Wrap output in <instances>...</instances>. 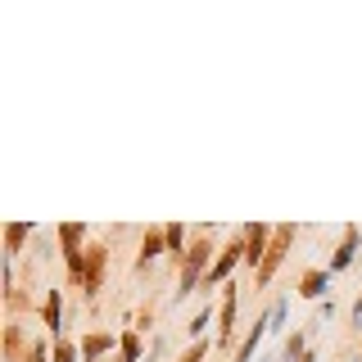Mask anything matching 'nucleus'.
I'll return each mask as SVG.
<instances>
[{"label":"nucleus","mask_w":362,"mask_h":362,"mask_svg":"<svg viewBox=\"0 0 362 362\" xmlns=\"http://www.w3.org/2000/svg\"><path fill=\"white\" fill-rule=\"evenodd\" d=\"M326 281H330V267H313V272H308L304 281H299V295H304V299H321Z\"/></svg>","instance_id":"3"},{"label":"nucleus","mask_w":362,"mask_h":362,"mask_svg":"<svg viewBox=\"0 0 362 362\" xmlns=\"http://www.w3.org/2000/svg\"><path fill=\"white\" fill-rule=\"evenodd\" d=\"M141 358V340L136 335H122V362H136Z\"/></svg>","instance_id":"11"},{"label":"nucleus","mask_w":362,"mask_h":362,"mask_svg":"<svg viewBox=\"0 0 362 362\" xmlns=\"http://www.w3.org/2000/svg\"><path fill=\"white\" fill-rule=\"evenodd\" d=\"M27 236H32V227H10V249H19Z\"/></svg>","instance_id":"14"},{"label":"nucleus","mask_w":362,"mask_h":362,"mask_svg":"<svg viewBox=\"0 0 362 362\" xmlns=\"http://www.w3.org/2000/svg\"><path fill=\"white\" fill-rule=\"evenodd\" d=\"M45 326H50V330H59V295H50V299H45Z\"/></svg>","instance_id":"12"},{"label":"nucleus","mask_w":362,"mask_h":362,"mask_svg":"<svg viewBox=\"0 0 362 362\" xmlns=\"http://www.w3.org/2000/svg\"><path fill=\"white\" fill-rule=\"evenodd\" d=\"M55 358H59V362H77V358H82V349H77V344H68V340H59Z\"/></svg>","instance_id":"13"},{"label":"nucleus","mask_w":362,"mask_h":362,"mask_svg":"<svg viewBox=\"0 0 362 362\" xmlns=\"http://www.w3.org/2000/svg\"><path fill=\"white\" fill-rule=\"evenodd\" d=\"M240 258H245V249H227V253L218 258V267L209 272V281H213V286H218V281H227V272H231L236 263H240Z\"/></svg>","instance_id":"5"},{"label":"nucleus","mask_w":362,"mask_h":362,"mask_svg":"<svg viewBox=\"0 0 362 362\" xmlns=\"http://www.w3.org/2000/svg\"><path fill=\"white\" fill-rule=\"evenodd\" d=\"M204 263H209V249H204V245H195V249L186 253V272H181V290H177V299H186L190 290H195V281H199V272H204Z\"/></svg>","instance_id":"1"},{"label":"nucleus","mask_w":362,"mask_h":362,"mask_svg":"<svg viewBox=\"0 0 362 362\" xmlns=\"http://www.w3.org/2000/svg\"><path fill=\"white\" fill-rule=\"evenodd\" d=\"M100 267H104V249H91V272H87V281H82L87 290L100 286Z\"/></svg>","instance_id":"8"},{"label":"nucleus","mask_w":362,"mask_h":362,"mask_svg":"<svg viewBox=\"0 0 362 362\" xmlns=\"http://www.w3.org/2000/svg\"><path fill=\"white\" fill-rule=\"evenodd\" d=\"M231 321H236V290H227L222 299V335H231Z\"/></svg>","instance_id":"10"},{"label":"nucleus","mask_w":362,"mask_h":362,"mask_svg":"<svg viewBox=\"0 0 362 362\" xmlns=\"http://www.w3.org/2000/svg\"><path fill=\"white\" fill-rule=\"evenodd\" d=\"M109 349H113L109 335H91V340H82V358H87V362H95L100 353H109Z\"/></svg>","instance_id":"6"},{"label":"nucleus","mask_w":362,"mask_h":362,"mask_svg":"<svg viewBox=\"0 0 362 362\" xmlns=\"http://www.w3.org/2000/svg\"><path fill=\"white\" fill-rule=\"evenodd\" d=\"M353 326L362 330V299H358V304H353Z\"/></svg>","instance_id":"18"},{"label":"nucleus","mask_w":362,"mask_h":362,"mask_svg":"<svg viewBox=\"0 0 362 362\" xmlns=\"http://www.w3.org/2000/svg\"><path fill=\"white\" fill-rule=\"evenodd\" d=\"M263 240H267V227H249L245 231V263H267L263 258Z\"/></svg>","instance_id":"4"},{"label":"nucleus","mask_w":362,"mask_h":362,"mask_svg":"<svg viewBox=\"0 0 362 362\" xmlns=\"http://www.w3.org/2000/svg\"><path fill=\"white\" fill-rule=\"evenodd\" d=\"M353 258H358V231L349 227V231H344V245L335 249V258H330V272H344Z\"/></svg>","instance_id":"2"},{"label":"nucleus","mask_w":362,"mask_h":362,"mask_svg":"<svg viewBox=\"0 0 362 362\" xmlns=\"http://www.w3.org/2000/svg\"><path fill=\"white\" fill-rule=\"evenodd\" d=\"M163 236H168V245H172V249H181V240H186V231H181V227H168Z\"/></svg>","instance_id":"15"},{"label":"nucleus","mask_w":362,"mask_h":362,"mask_svg":"<svg viewBox=\"0 0 362 362\" xmlns=\"http://www.w3.org/2000/svg\"><path fill=\"white\" fill-rule=\"evenodd\" d=\"M199 358H204V344H195V349H190V353H186L181 362H199Z\"/></svg>","instance_id":"17"},{"label":"nucleus","mask_w":362,"mask_h":362,"mask_svg":"<svg viewBox=\"0 0 362 362\" xmlns=\"http://www.w3.org/2000/svg\"><path fill=\"white\" fill-rule=\"evenodd\" d=\"M204 326H209V313H199V317H195V321H190V326H186V330H190V335H204Z\"/></svg>","instance_id":"16"},{"label":"nucleus","mask_w":362,"mask_h":362,"mask_svg":"<svg viewBox=\"0 0 362 362\" xmlns=\"http://www.w3.org/2000/svg\"><path fill=\"white\" fill-rule=\"evenodd\" d=\"M308 353H304V335H290L286 340V353H281V362H304Z\"/></svg>","instance_id":"9"},{"label":"nucleus","mask_w":362,"mask_h":362,"mask_svg":"<svg viewBox=\"0 0 362 362\" xmlns=\"http://www.w3.org/2000/svg\"><path fill=\"white\" fill-rule=\"evenodd\" d=\"M163 240H168V236H159V231H150V236H145V245H141V267L154 263V258L163 253Z\"/></svg>","instance_id":"7"},{"label":"nucleus","mask_w":362,"mask_h":362,"mask_svg":"<svg viewBox=\"0 0 362 362\" xmlns=\"http://www.w3.org/2000/svg\"><path fill=\"white\" fill-rule=\"evenodd\" d=\"M32 362H45V349H32Z\"/></svg>","instance_id":"19"}]
</instances>
